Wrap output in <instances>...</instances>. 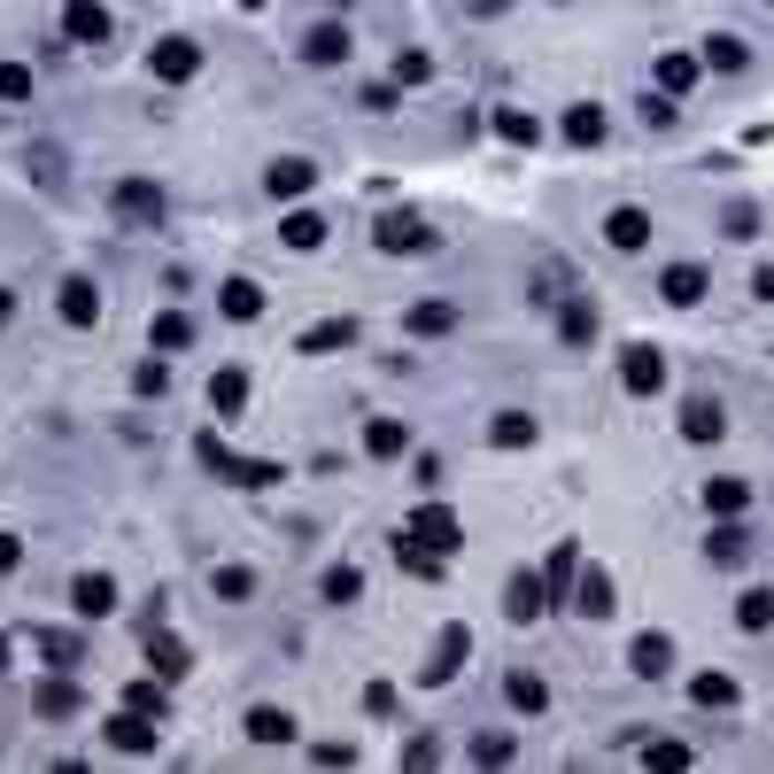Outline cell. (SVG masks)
Here are the masks:
<instances>
[{
    "instance_id": "obj_1",
    "label": "cell",
    "mask_w": 774,
    "mask_h": 774,
    "mask_svg": "<svg viewBox=\"0 0 774 774\" xmlns=\"http://www.w3.org/2000/svg\"><path fill=\"white\" fill-rule=\"evenodd\" d=\"M403 535H411V542H427V550H458V542H464V527H458V511H450V503H419V511L403 519Z\"/></svg>"
},
{
    "instance_id": "obj_2",
    "label": "cell",
    "mask_w": 774,
    "mask_h": 774,
    "mask_svg": "<svg viewBox=\"0 0 774 774\" xmlns=\"http://www.w3.org/2000/svg\"><path fill=\"white\" fill-rule=\"evenodd\" d=\"M619 388H627V395H658V388H666V356H658L650 341H635V349L619 356Z\"/></svg>"
},
{
    "instance_id": "obj_3",
    "label": "cell",
    "mask_w": 774,
    "mask_h": 774,
    "mask_svg": "<svg viewBox=\"0 0 774 774\" xmlns=\"http://www.w3.org/2000/svg\"><path fill=\"white\" fill-rule=\"evenodd\" d=\"M605 241H613L619 256H635V248L650 241V209H635V202H619L613 217H605Z\"/></svg>"
},
{
    "instance_id": "obj_4",
    "label": "cell",
    "mask_w": 774,
    "mask_h": 774,
    "mask_svg": "<svg viewBox=\"0 0 774 774\" xmlns=\"http://www.w3.org/2000/svg\"><path fill=\"white\" fill-rule=\"evenodd\" d=\"M705 287H713V280H705V264H674V272L658 280V295H666L674 310H697V303H705Z\"/></svg>"
},
{
    "instance_id": "obj_5",
    "label": "cell",
    "mask_w": 774,
    "mask_h": 774,
    "mask_svg": "<svg viewBox=\"0 0 774 774\" xmlns=\"http://www.w3.org/2000/svg\"><path fill=\"white\" fill-rule=\"evenodd\" d=\"M70 605L86 619H109L117 613V581H109V574H78V581H70Z\"/></svg>"
},
{
    "instance_id": "obj_6",
    "label": "cell",
    "mask_w": 774,
    "mask_h": 774,
    "mask_svg": "<svg viewBox=\"0 0 774 774\" xmlns=\"http://www.w3.org/2000/svg\"><path fill=\"white\" fill-rule=\"evenodd\" d=\"M155 721H163V713H155ZM155 721L140 713V705H133V713H117V721H109V744H117V752H155V736H163Z\"/></svg>"
},
{
    "instance_id": "obj_7",
    "label": "cell",
    "mask_w": 774,
    "mask_h": 774,
    "mask_svg": "<svg viewBox=\"0 0 774 774\" xmlns=\"http://www.w3.org/2000/svg\"><path fill=\"white\" fill-rule=\"evenodd\" d=\"M574 613H581V619H605V613H613V574H605V566H589V574L574 581Z\"/></svg>"
},
{
    "instance_id": "obj_8",
    "label": "cell",
    "mask_w": 774,
    "mask_h": 774,
    "mask_svg": "<svg viewBox=\"0 0 774 774\" xmlns=\"http://www.w3.org/2000/svg\"><path fill=\"white\" fill-rule=\"evenodd\" d=\"M721 427H728V419H721L713 395H689V403H682V434H689V442H721Z\"/></svg>"
},
{
    "instance_id": "obj_9",
    "label": "cell",
    "mask_w": 774,
    "mask_h": 774,
    "mask_svg": "<svg viewBox=\"0 0 774 774\" xmlns=\"http://www.w3.org/2000/svg\"><path fill=\"white\" fill-rule=\"evenodd\" d=\"M627 666H635L643 682H658V674L674 666V643H666V635H635V643H627Z\"/></svg>"
},
{
    "instance_id": "obj_10",
    "label": "cell",
    "mask_w": 774,
    "mask_h": 774,
    "mask_svg": "<svg viewBox=\"0 0 774 774\" xmlns=\"http://www.w3.org/2000/svg\"><path fill=\"white\" fill-rule=\"evenodd\" d=\"M542 597H550V581H535V574H511V589H503V613H511V619H542Z\"/></svg>"
},
{
    "instance_id": "obj_11",
    "label": "cell",
    "mask_w": 774,
    "mask_h": 774,
    "mask_svg": "<svg viewBox=\"0 0 774 774\" xmlns=\"http://www.w3.org/2000/svg\"><path fill=\"white\" fill-rule=\"evenodd\" d=\"M117 217H163V186H148V178H133V186H117Z\"/></svg>"
},
{
    "instance_id": "obj_12",
    "label": "cell",
    "mask_w": 774,
    "mask_h": 774,
    "mask_svg": "<svg viewBox=\"0 0 774 774\" xmlns=\"http://www.w3.org/2000/svg\"><path fill=\"white\" fill-rule=\"evenodd\" d=\"M364 450H372V458H403V450H411V427H403V419H372V427H364Z\"/></svg>"
},
{
    "instance_id": "obj_13",
    "label": "cell",
    "mask_w": 774,
    "mask_h": 774,
    "mask_svg": "<svg viewBox=\"0 0 774 774\" xmlns=\"http://www.w3.org/2000/svg\"><path fill=\"white\" fill-rule=\"evenodd\" d=\"M303 62H349V23H341V31L317 23V31L303 39Z\"/></svg>"
},
{
    "instance_id": "obj_14",
    "label": "cell",
    "mask_w": 774,
    "mask_h": 774,
    "mask_svg": "<svg viewBox=\"0 0 774 774\" xmlns=\"http://www.w3.org/2000/svg\"><path fill=\"white\" fill-rule=\"evenodd\" d=\"M464 650H472V635H464V627H442V643H434V666H427V682H450Z\"/></svg>"
},
{
    "instance_id": "obj_15",
    "label": "cell",
    "mask_w": 774,
    "mask_h": 774,
    "mask_svg": "<svg viewBox=\"0 0 774 774\" xmlns=\"http://www.w3.org/2000/svg\"><path fill=\"white\" fill-rule=\"evenodd\" d=\"M70 39H78V47H101V39H109V16H101V0H78V8H70Z\"/></svg>"
},
{
    "instance_id": "obj_16",
    "label": "cell",
    "mask_w": 774,
    "mask_h": 774,
    "mask_svg": "<svg viewBox=\"0 0 774 774\" xmlns=\"http://www.w3.org/2000/svg\"><path fill=\"white\" fill-rule=\"evenodd\" d=\"M744 503H752V488H744L736 472H721V480H705V511H728V519H736Z\"/></svg>"
},
{
    "instance_id": "obj_17",
    "label": "cell",
    "mask_w": 774,
    "mask_h": 774,
    "mask_svg": "<svg viewBox=\"0 0 774 774\" xmlns=\"http://www.w3.org/2000/svg\"><path fill=\"white\" fill-rule=\"evenodd\" d=\"M248 736H256V744H287V736H295V713H280V705H256V713H248Z\"/></svg>"
},
{
    "instance_id": "obj_18",
    "label": "cell",
    "mask_w": 774,
    "mask_h": 774,
    "mask_svg": "<svg viewBox=\"0 0 774 774\" xmlns=\"http://www.w3.org/2000/svg\"><path fill=\"white\" fill-rule=\"evenodd\" d=\"M558 333H566V349L597 341V303H566V310H558Z\"/></svg>"
},
{
    "instance_id": "obj_19",
    "label": "cell",
    "mask_w": 774,
    "mask_h": 774,
    "mask_svg": "<svg viewBox=\"0 0 774 774\" xmlns=\"http://www.w3.org/2000/svg\"><path fill=\"white\" fill-rule=\"evenodd\" d=\"M705 62H713V70H744V62H752V47H744L736 31H713V39H705Z\"/></svg>"
},
{
    "instance_id": "obj_20",
    "label": "cell",
    "mask_w": 774,
    "mask_h": 774,
    "mask_svg": "<svg viewBox=\"0 0 774 774\" xmlns=\"http://www.w3.org/2000/svg\"><path fill=\"white\" fill-rule=\"evenodd\" d=\"M744 550H752V535H744V527H713V542H705V558H713V566H744Z\"/></svg>"
},
{
    "instance_id": "obj_21",
    "label": "cell",
    "mask_w": 774,
    "mask_h": 774,
    "mask_svg": "<svg viewBox=\"0 0 774 774\" xmlns=\"http://www.w3.org/2000/svg\"><path fill=\"white\" fill-rule=\"evenodd\" d=\"M736 627H752V635L774 627V589H744V597H736Z\"/></svg>"
},
{
    "instance_id": "obj_22",
    "label": "cell",
    "mask_w": 774,
    "mask_h": 774,
    "mask_svg": "<svg viewBox=\"0 0 774 774\" xmlns=\"http://www.w3.org/2000/svg\"><path fill=\"white\" fill-rule=\"evenodd\" d=\"M62 317H70V325H94V317H101V295H94L86 280H70V287H62Z\"/></svg>"
},
{
    "instance_id": "obj_23",
    "label": "cell",
    "mask_w": 774,
    "mask_h": 774,
    "mask_svg": "<svg viewBox=\"0 0 774 774\" xmlns=\"http://www.w3.org/2000/svg\"><path fill=\"white\" fill-rule=\"evenodd\" d=\"M310 178H317V170H310L303 155H287V163H272V194H310Z\"/></svg>"
},
{
    "instance_id": "obj_24",
    "label": "cell",
    "mask_w": 774,
    "mask_h": 774,
    "mask_svg": "<svg viewBox=\"0 0 774 774\" xmlns=\"http://www.w3.org/2000/svg\"><path fill=\"white\" fill-rule=\"evenodd\" d=\"M148 341H155V349H186V341H194V325H186L178 310H163V317L148 325Z\"/></svg>"
},
{
    "instance_id": "obj_25",
    "label": "cell",
    "mask_w": 774,
    "mask_h": 774,
    "mask_svg": "<svg viewBox=\"0 0 774 774\" xmlns=\"http://www.w3.org/2000/svg\"><path fill=\"white\" fill-rule=\"evenodd\" d=\"M155 70H163V78H194V47H186V39H163Z\"/></svg>"
},
{
    "instance_id": "obj_26",
    "label": "cell",
    "mask_w": 774,
    "mask_h": 774,
    "mask_svg": "<svg viewBox=\"0 0 774 774\" xmlns=\"http://www.w3.org/2000/svg\"><path fill=\"white\" fill-rule=\"evenodd\" d=\"M241 395H248L241 372H217V380H209V411H241Z\"/></svg>"
},
{
    "instance_id": "obj_27",
    "label": "cell",
    "mask_w": 774,
    "mask_h": 774,
    "mask_svg": "<svg viewBox=\"0 0 774 774\" xmlns=\"http://www.w3.org/2000/svg\"><path fill=\"white\" fill-rule=\"evenodd\" d=\"M689 697H697V705H736V682H728V674H697Z\"/></svg>"
},
{
    "instance_id": "obj_28",
    "label": "cell",
    "mask_w": 774,
    "mask_h": 774,
    "mask_svg": "<svg viewBox=\"0 0 774 774\" xmlns=\"http://www.w3.org/2000/svg\"><path fill=\"white\" fill-rule=\"evenodd\" d=\"M450 325H458V310L450 303H419L411 310V333H450Z\"/></svg>"
},
{
    "instance_id": "obj_29",
    "label": "cell",
    "mask_w": 774,
    "mask_h": 774,
    "mask_svg": "<svg viewBox=\"0 0 774 774\" xmlns=\"http://www.w3.org/2000/svg\"><path fill=\"white\" fill-rule=\"evenodd\" d=\"M225 310H233V317H256V310H264L256 280H225Z\"/></svg>"
},
{
    "instance_id": "obj_30",
    "label": "cell",
    "mask_w": 774,
    "mask_h": 774,
    "mask_svg": "<svg viewBox=\"0 0 774 774\" xmlns=\"http://www.w3.org/2000/svg\"><path fill=\"white\" fill-rule=\"evenodd\" d=\"M519 442H535V419L503 411V419H496V450H519Z\"/></svg>"
},
{
    "instance_id": "obj_31",
    "label": "cell",
    "mask_w": 774,
    "mask_h": 774,
    "mask_svg": "<svg viewBox=\"0 0 774 774\" xmlns=\"http://www.w3.org/2000/svg\"><path fill=\"white\" fill-rule=\"evenodd\" d=\"M511 705H519V713H542V705H550V689H542L535 674H511Z\"/></svg>"
},
{
    "instance_id": "obj_32",
    "label": "cell",
    "mask_w": 774,
    "mask_h": 774,
    "mask_svg": "<svg viewBox=\"0 0 774 774\" xmlns=\"http://www.w3.org/2000/svg\"><path fill=\"white\" fill-rule=\"evenodd\" d=\"M689 78H697V62H689V55H666V62H658V86H666V94H682Z\"/></svg>"
},
{
    "instance_id": "obj_33",
    "label": "cell",
    "mask_w": 774,
    "mask_h": 774,
    "mask_svg": "<svg viewBox=\"0 0 774 774\" xmlns=\"http://www.w3.org/2000/svg\"><path fill=\"white\" fill-rule=\"evenodd\" d=\"M566 133H574L581 148H597V140H605V117H597V109H574V117H566Z\"/></svg>"
},
{
    "instance_id": "obj_34",
    "label": "cell",
    "mask_w": 774,
    "mask_h": 774,
    "mask_svg": "<svg viewBox=\"0 0 774 774\" xmlns=\"http://www.w3.org/2000/svg\"><path fill=\"white\" fill-rule=\"evenodd\" d=\"M380 248H427V233H419L411 217H388V233H380Z\"/></svg>"
},
{
    "instance_id": "obj_35",
    "label": "cell",
    "mask_w": 774,
    "mask_h": 774,
    "mask_svg": "<svg viewBox=\"0 0 774 774\" xmlns=\"http://www.w3.org/2000/svg\"><path fill=\"white\" fill-rule=\"evenodd\" d=\"M148 650H155V666H163V674H186V643H178V635H155Z\"/></svg>"
},
{
    "instance_id": "obj_36",
    "label": "cell",
    "mask_w": 774,
    "mask_h": 774,
    "mask_svg": "<svg viewBox=\"0 0 774 774\" xmlns=\"http://www.w3.org/2000/svg\"><path fill=\"white\" fill-rule=\"evenodd\" d=\"M303 349H349V317H333V325H310Z\"/></svg>"
},
{
    "instance_id": "obj_37",
    "label": "cell",
    "mask_w": 774,
    "mask_h": 774,
    "mask_svg": "<svg viewBox=\"0 0 774 774\" xmlns=\"http://www.w3.org/2000/svg\"><path fill=\"white\" fill-rule=\"evenodd\" d=\"M209 589H217V597H248V589H256V581H248V574H241V566H225V574H209Z\"/></svg>"
},
{
    "instance_id": "obj_38",
    "label": "cell",
    "mask_w": 774,
    "mask_h": 774,
    "mask_svg": "<svg viewBox=\"0 0 774 774\" xmlns=\"http://www.w3.org/2000/svg\"><path fill=\"white\" fill-rule=\"evenodd\" d=\"M356 589H364V581H356V574H349V566H333V574H325V597H333V605H349V597H356Z\"/></svg>"
},
{
    "instance_id": "obj_39",
    "label": "cell",
    "mask_w": 774,
    "mask_h": 774,
    "mask_svg": "<svg viewBox=\"0 0 774 774\" xmlns=\"http://www.w3.org/2000/svg\"><path fill=\"white\" fill-rule=\"evenodd\" d=\"M23 94H31V70L8 62V70H0V101H23Z\"/></svg>"
},
{
    "instance_id": "obj_40",
    "label": "cell",
    "mask_w": 774,
    "mask_h": 774,
    "mask_svg": "<svg viewBox=\"0 0 774 774\" xmlns=\"http://www.w3.org/2000/svg\"><path fill=\"white\" fill-rule=\"evenodd\" d=\"M287 241H295V248H317V241H325V225H317V217H287Z\"/></svg>"
},
{
    "instance_id": "obj_41",
    "label": "cell",
    "mask_w": 774,
    "mask_h": 774,
    "mask_svg": "<svg viewBox=\"0 0 774 774\" xmlns=\"http://www.w3.org/2000/svg\"><path fill=\"white\" fill-rule=\"evenodd\" d=\"M643 125H674V101L666 94H643Z\"/></svg>"
},
{
    "instance_id": "obj_42",
    "label": "cell",
    "mask_w": 774,
    "mask_h": 774,
    "mask_svg": "<svg viewBox=\"0 0 774 774\" xmlns=\"http://www.w3.org/2000/svg\"><path fill=\"white\" fill-rule=\"evenodd\" d=\"M752 295H760V303H774V264L760 272V280H752Z\"/></svg>"
},
{
    "instance_id": "obj_43",
    "label": "cell",
    "mask_w": 774,
    "mask_h": 774,
    "mask_svg": "<svg viewBox=\"0 0 774 774\" xmlns=\"http://www.w3.org/2000/svg\"><path fill=\"white\" fill-rule=\"evenodd\" d=\"M8 566H16V535H0V574H8Z\"/></svg>"
},
{
    "instance_id": "obj_44",
    "label": "cell",
    "mask_w": 774,
    "mask_h": 774,
    "mask_svg": "<svg viewBox=\"0 0 774 774\" xmlns=\"http://www.w3.org/2000/svg\"><path fill=\"white\" fill-rule=\"evenodd\" d=\"M8 310H16V295H8V287H0V325H8Z\"/></svg>"
}]
</instances>
